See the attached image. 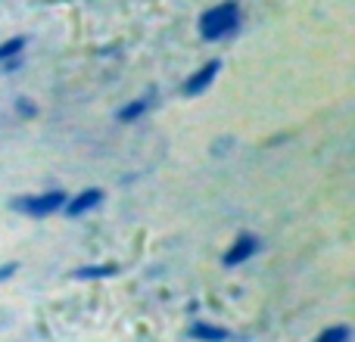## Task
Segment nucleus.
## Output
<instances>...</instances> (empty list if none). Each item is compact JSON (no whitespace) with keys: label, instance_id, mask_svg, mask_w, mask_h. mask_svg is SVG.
Here are the masks:
<instances>
[{"label":"nucleus","instance_id":"1","mask_svg":"<svg viewBox=\"0 0 355 342\" xmlns=\"http://www.w3.org/2000/svg\"><path fill=\"white\" fill-rule=\"evenodd\" d=\"M240 28V3L237 0H221V3L209 6L200 16V37L209 44L225 41Z\"/></svg>","mask_w":355,"mask_h":342},{"label":"nucleus","instance_id":"2","mask_svg":"<svg viewBox=\"0 0 355 342\" xmlns=\"http://www.w3.org/2000/svg\"><path fill=\"white\" fill-rule=\"evenodd\" d=\"M69 193L66 190H44V193H31V196H16V199L10 202L12 212L19 215H28V218H50V215L62 212V206H66Z\"/></svg>","mask_w":355,"mask_h":342},{"label":"nucleus","instance_id":"3","mask_svg":"<svg viewBox=\"0 0 355 342\" xmlns=\"http://www.w3.org/2000/svg\"><path fill=\"white\" fill-rule=\"evenodd\" d=\"M218 72H221V60H206L200 69H196V72H190L187 78H184L181 93H184V97H202V93L215 84Z\"/></svg>","mask_w":355,"mask_h":342},{"label":"nucleus","instance_id":"4","mask_svg":"<svg viewBox=\"0 0 355 342\" xmlns=\"http://www.w3.org/2000/svg\"><path fill=\"white\" fill-rule=\"evenodd\" d=\"M259 249H262V240H259L256 233H240V237L225 249V255H221V264H225V268H237V264L250 262V258L256 255Z\"/></svg>","mask_w":355,"mask_h":342},{"label":"nucleus","instance_id":"5","mask_svg":"<svg viewBox=\"0 0 355 342\" xmlns=\"http://www.w3.org/2000/svg\"><path fill=\"white\" fill-rule=\"evenodd\" d=\"M106 199V193L100 187H85L81 193L69 196L66 206H62V212L69 215V218H81V215L94 212V208H100V202Z\"/></svg>","mask_w":355,"mask_h":342},{"label":"nucleus","instance_id":"6","mask_svg":"<svg viewBox=\"0 0 355 342\" xmlns=\"http://www.w3.org/2000/svg\"><path fill=\"white\" fill-rule=\"evenodd\" d=\"M153 100H156V91H150L147 97H137V100H131V103H125L122 109L116 112V122L131 125V122H137V118H144L150 112V106H153Z\"/></svg>","mask_w":355,"mask_h":342},{"label":"nucleus","instance_id":"7","mask_svg":"<svg viewBox=\"0 0 355 342\" xmlns=\"http://www.w3.org/2000/svg\"><path fill=\"white\" fill-rule=\"evenodd\" d=\"M119 264L116 262H97V264H81L75 268V280H110V277H119Z\"/></svg>","mask_w":355,"mask_h":342},{"label":"nucleus","instance_id":"8","mask_svg":"<svg viewBox=\"0 0 355 342\" xmlns=\"http://www.w3.org/2000/svg\"><path fill=\"white\" fill-rule=\"evenodd\" d=\"M190 336H193L196 342H227L231 339V333H227L225 327H218V324L196 321V324H190Z\"/></svg>","mask_w":355,"mask_h":342},{"label":"nucleus","instance_id":"9","mask_svg":"<svg viewBox=\"0 0 355 342\" xmlns=\"http://www.w3.org/2000/svg\"><path fill=\"white\" fill-rule=\"evenodd\" d=\"M25 47H28V37H25V35H16V37L0 41V66H3V62H10V60H16V56H22Z\"/></svg>","mask_w":355,"mask_h":342},{"label":"nucleus","instance_id":"10","mask_svg":"<svg viewBox=\"0 0 355 342\" xmlns=\"http://www.w3.org/2000/svg\"><path fill=\"white\" fill-rule=\"evenodd\" d=\"M315 342H352V330L346 324H337V327H327L324 333H318Z\"/></svg>","mask_w":355,"mask_h":342},{"label":"nucleus","instance_id":"11","mask_svg":"<svg viewBox=\"0 0 355 342\" xmlns=\"http://www.w3.org/2000/svg\"><path fill=\"white\" fill-rule=\"evenodd\" d=\"M12 109H16V116H19V118H35V116H37L35 100H28V97H19Z\"/></svg>","mask_w":355,"mask_h":342},{"label":"nucleus","instance_id":"12","mask_svg":"<svg viewBox=\"0 0 355 342\" xmlns=\"http://www.w3.org/2000/svg\"><path fill=\"white\" fill-rule=\"evenodd\" d=\"M16 271H19V262H6V264H0V283L10 280V277L16 274Z\"/></svg>","mask_w":355,"mask_h":342}]
</instances>
